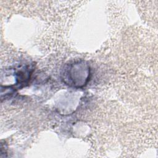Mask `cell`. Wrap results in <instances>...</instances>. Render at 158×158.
Returning a JSON list of instances; mask_svg holds the SVG:
<instances>
[{
	"label": "cell",
	"instance_id": "obj_1",
	"mask_svg": "<svg viewBox=\"0 0 158 158\" xmlns=\"http://www.w3.org/2000/svg\"><path fill=\"white\" fill-rule=\"evenodd\" d=\"M64 81L68 85L78 88L87 82L89 76V68L84 61L69 65L63 73Z\"/></svg>",
	"mask_w": 158,
	"mask_h": 158
}]
</instances>
